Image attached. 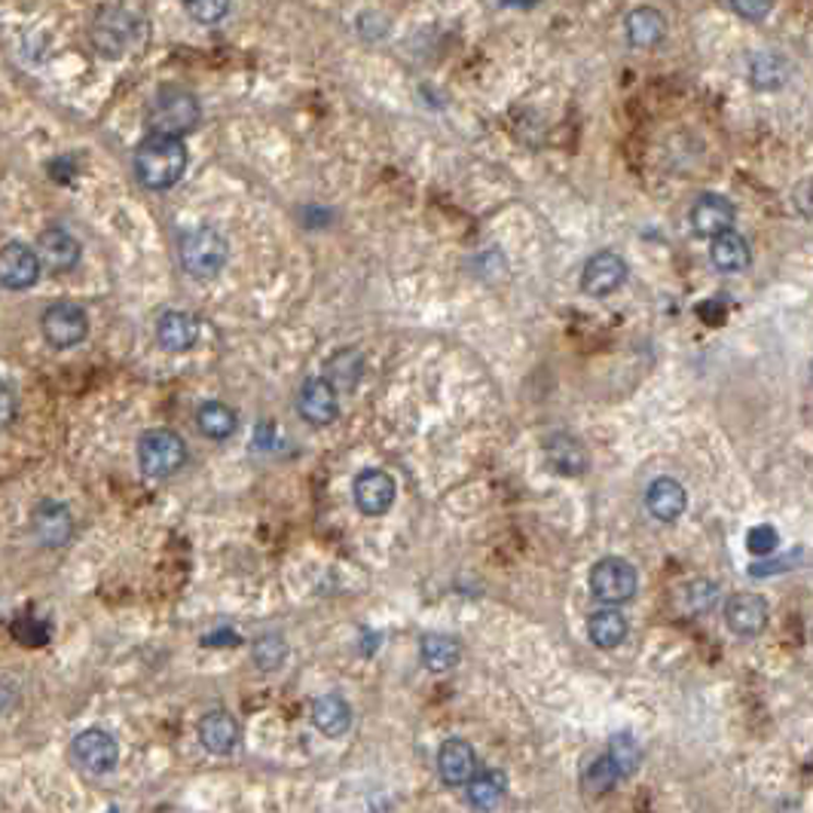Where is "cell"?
Returning <instances> with one entry per match:
<instances>
[{
    "mask_svg": "<svg viewBox=\"0 0 813 813\" xmlns=\"http://www.w3.org/2000/svg\"><path fill=\"white\" fill-rule=\"evenodd\" d=\"M236 643H242V639H239V633H236V630H227V627L217 630V633H208V636H202V645H208V648H217V645H220V648H230V645H236Z\"/></svg>",
    "mask_w": 813,
    "mask_h": 813,
    "instance_id": "41",
    "label": "cell"
},
{
    "mask_svg": "<svg viewBox=\"0 0 813 813\" xmlns=\"http://www.w3.org/2000/svg\"><path fill=\"white\" fill-rule=\"evenodd\" d=\"M196 426L208 441H227L239 429V419H236V410L227 407L224 400H205L196 410Z\"/></svg>",
    "mask_w": 813,
    "mask_h": 813,
    "instance_id": "26",
    "label": "cell"
},
{
    "mask_svg": "<svg viewBox=\"0 0 813 813\" xmlns=\"http://www.w3.org/2000/svg\"><path fill=\"white\" fill-rule=\"evenodd\" d=\"M34 538L47 548H64L74 536V514L59 499H44L32 511Z\"/></svg>",
    "mask_w": 813,
    "mask_h": 813,
    "instance_id": "12",
    "label": "cell"
},
{
    "mask_svg": "<svg viewBox=\"0 0 813 813\" xmlns=\"http://www.w3.org/2000/svg\"><path fill=\"white\" fill-rule=\"evenodd\" d=\"M144 34V22L139 13H132L123 3H108L95 13L93 22V47L98 56L105 59H123L129 49H135L141 44Z\"/></svg>",
    "mask_w": 813,
    "mask_h": 813,
    "instance_id": "3",
    "label": "cell"
},
{
    "mask_svg": "<svg viewBox=\"0 0 813 813\" xmlns=\"http://www.w3.org/2000/svg\"><path fill=\"white\" fill-rule=\"evenodd\" d=\"M627 261L614 251H597L590 261L584 263L582 273V291L587 297H609L624 282H627Z\"/></svg>",
    "mask_w": 813,
    "mask_h": 813,
    "instance_id": "13",
    "label": "cell"
},
{
    "mask_svg": "<svg viewBox=\"0 0 813 813\" xmlns=\"http://www.w3.org/2000/svg\"><path fill=\"white\" fill-rule=\"evenodd\" d=\"M737 220V205L721 193H701L691 202L689 224L694 236L701 239H716L721 232H731Z\"/></svg>",
    "mask_w": 813,
    "mask_h": 813,
    "instance_id": "9",
    "label": "cell"
},
{
    "mask_svg": "<svg viewBox=\"0 0 813 813\" xmlns=\"http://www.w3.org/2000/svg\"><path fill=\"white\" fill-rule=\"evenodd\" d=\"M728 630L737 636H758L767 627V602L758 594H737L725 606Z\"/></svg>",
    "mask_w": 813,
    "mask_h": 813,
    "instance_id": "18",
    "label": "cell"
},
{
    "mask_svg": "<svg viewBox=\"0 0 813 813\" xmlns=\"http://www.w3.org/2000/svg\"><path fill=\"white\" fill-rule=\"evenodd\" d=\"M777 545H780V536H777V529L774 526H752L750 536H746V548H750L755 557H770V553L777 551Z\"/></svg>",
    "mask_w": 813,
    "mask_h": 813,
    "instance_id": "36",
    "label": "cell"
},
{
    "mask_svg": "<svg viewBox=\"0 0 813 813\" xmlns=\"http://www.w3.org/2000/svg\"><path fill=\"white\" fill-rule=\"evenodd\" d=\"M49 624L47 621H40V618H34V614H22L13 621V636H16L19 643L25 645H47L49 643Z\"/></svg>",
    "mask_w": 813,
    "mask_h": 813,
    "instance_id": "34",
    "label": "cell"
},
{
    "mask_svg": "<svg viewBox=\"0 0 813 813\" xmlns=\"http://www.w3.org/2000/svg\"><path fill=\"white\" fill-rule=\"evenodd\" d=\"M731 10L746 22H762L774 10V0H731Z\"/></svg>",
    "mask_w": 813,
    "mask_h": 813,
    "instance_id": "37",
    "label": "cell"
},
{
    "mask_svg": "<svg viewBox=\"0 0 813 813\" xmlns=\"http://www.w3.org/2000/svg\"><path fill=\"white\" fill-rule=\"evenodd\" d=\"M606 755L612 758L614 770H618L621 777H633L636 767L643 765V750H639V743L630 734H614Z\"/></svg>",
    "mask_w": 813,
    "mask_h": 813,
    "instance_id": "33",
    "label": "cell"
},
{
    "mask_svg": "<svg viewBox=\"0 0 813 813\" xmlns=\"http://www.w3.org/2000/svg\"><path fill=\"white\" fill-rule=\"evenodd\" d=\"M200 339V324L196 319H190L187 312H178V309H169L159 315L156 322V343L159 349L166 352H190Z\"/></svg>",
    "mask_w": 813,
    "mask_h": 813,
    "instance_id": "19",
    "label": "cell"
},
{
    "mask_svg": "<svg viewBox=\"0 0 813 813\" xmlns=\"http://www.w3.org/2000/svg\"><path fill=\"white\" fill-rule=\"evenodd\" d=\"M505 777L495 774V770H487V774H475L468 780V801L475 804L477 811H495L505 798Z\"/></svg>",
    "mask_w": 813,
    "mask_h": 813,
    "instance_id": "30",
    "label": "cell"
},
{
    "mask_svg": "<svg viewBox=\"0 0 813 813\" xmlns=\"http://www.w3.org/2000/svg\"><path fill=\"white\" fill-rule=\"evenodd\" d=\"M297 414L303 416L309 426H315V429L331 426L339 416L337 388L327 383L324 376H309L307 383L300 385V392H297Z\"/></svg>",
    "mask_w": 813,
    "mask_h": 813,
    "instance_id": "14",
    "label": "cell"
},
{
    "mask_svg": "<svg viewBox=\"0 0 813 813\" xmlns=\"http://www.w3.org/2000/svg\"><path fill=\"white\" fill-rule=\"evenodd\" d=\"M312 725L324 737H343L352 728V706L346 704L343 694L327 691L322 697H315V704H312Z\"/></svg>",
    "mask_w": 813,
    "mask_h": 813,
    "instance_id": "22",
    "label": "cell"
},
{
    "mask_svg": "<svg viewBox=\"0 0 813 813\" xmlns=\"http://www.w3.org/2000/svg\"><path fill=\"white\" fill-rule=\"evenodd\" d=\"M19 704V685L10 679H0V713L13 709Z\"/></svg>",
    "mask_w": 813,
    "mask_h": 813,
    "instance_id": "42",
    "label": "cell"
},
{
    "mask_svg": "<svg viewBox=\"0 0 813 813\" xmlns=\"http://www.w3.org/2000/svg\"><path fill=\"white\" fill-rule=\"evenodd\" d=\"M242 740V728L232 713L227 709H212L200 719V743L212 755H230Z\"/></svg>",
    "mask_w": 813,
    "mask_h": 813,
    "instance_id": "16",
    "label": "cell"
},
{
    "mask_svg": "<svg viewBox=\"0 0 813 813\" xmlns=\"http://www.w3.org/2000/svg\"><path fill=\"white\" fill-rule=\"evenodd\" d=\"M187 462V444L178 431L151 429L139 441V465L147 477H169Z\"/></svg>",
    "mask_w": 813,
    "mask_h": 813,
    "instance_id": "5",
    "label": "cell"
},
{
    "mask_svg": "<svg viewBox=\"0 0 813 813\" xmlns=\"http://www.w3.org/2000/svg\"><path fill=\"white\" fill-rule=\"evenodd\" d=\"M361 376H364V355L358 349H339L324 364V380L337 392H352L361 383Z\"/></svg>",
    "mask_w": 813,
    "mask_h": 813,
    "instance_id": "25",
    "label": "cell"
},
{
    "mask_svg": "<svg viewBox=\"0 0 813 813\" xmlns=\"http://www.w3.org/2000/svg\"><path fill=\"white\" fill-rule=\"evenodd\" d=\"M178 258H181L187 276L208 282V278H217L224 273V266L230 261V246H227L224 232H217L215 227H193L181 236Z\"/></svg>",
    "mask_w": 813,
    "mask_h": 813,
    "instance_id": "4",
    "label": "cell"
},
{
    "mask_svg": "<svg viewBox=\"0 0 813 813\" xmlns=\"http://www.w3.org/2000/svg\"><path fill=\"white\" fill-rule=\"evenodd\" d=\"M40 254L25 242H7L0 248V285L10 291H28L40 278Z\"/></svg>",
    "mask_w": 813,
    "mask_h": 813,
    "instance_id": "11",
    "label": "cell"
},
{
    "mask_svg": "<svg viewBox=\"0 0 813 813\" xmlns=\"http://www.w3.org/2000/svg\"><path fill=\"white\" fill-rule=\"evenodd\" d=\"M71 755H74V762H77L86 774L101 777V774H110V770L117 767V762H120V746H117V740H113L108 731H101V728H86V731H80V734L74 737Z\"/></svg>",
    "mask_w": 813,
    "mask_h": 813,
    "instance_id": "8",
    "label": "cell"
},
{
    "mask_svg": "<svg viewBox=\"0 0 813 813\" xmlns=\"http://www.w3.org/2000/svg\"><path fill=\"white\" fill-rule=\"evenodd\" d=\"M545 459L551 465L557 475L563 477H578L587 471V450L578 438H572V434H563V431H557L551 434L548 441H545Z\"/></svg>",
    "mask_w": 813,
    "mask_h": 813,
    "instance_id": "20",
    "label": "cell"
},
{
    "mask_svg": "<svg viewBox=\"0 0 813 813\" xmlns=\"http://www.w3.org/2000/svg\"><path fill=\"white\" fill-rule=\"evenodd\" d=\"M187 13L200 25H217L230 13V0H187Z\"/></svg>",
    "mask_w": 813,
    "mask_h": 813,
    "instance_id": "35",
    "label": "cell"
},
{
    "mask_svg": "<svg viewBox=\"0 0 813 813\" xmlns=\"http://www.w3.org/2000/svg\"><path fill=\"white\" fill-rule=\"evenodd\" d=\"M636 584H639L636 569L630 566L627 560H621V557H602L590 569V590L606 606H621V602L633 599Z\"/></svg>",
    "mask_w": 813,
    "mask_h": 813,
    "instance_id": "7",
    "label": "cell"
},
{
    "mask_svg": "<svg viewBox=\"0 0 813 813\" xmlns=\"http://www.w3.org/2000/svg\"><path fill=\"white\" fill-rule=\"evenodd\" d=\"M202 120L200 98L184 86H163L144 108V125L151 135L184 139Z\"/></svg>",
    "mask_w": 813,
    "mask_h": 813,
    "instance_id": "2",
    "label": "cell"
},
{
    "mask_svg": "<svg viewBox=\"0 0 813 813\" xmlns=\"http://www.w3.org/2000/svg\"><path fill=\"white\" fill-rule=\"evenodd\" d=\"M37 254L40 263L52 270V273H68L80 263V242L74 232H68L64 227H47L37 239Z\"/></svg>",
    "mask_w": 813,
    "mask_h": 813,
    "instance_id": "15",
    "label": "cell"
},
{
    "mask_svg": "<svg viewBox=\"0 0 813 813\" xmlns=\"http://www.w3.org/2000/svg\"><path fill=\"white\" fill-rule=\"evenodd\" d=\"M750 83L762 93H777L789 83V62L777 52H758L750 62Z\"/></svg>",
    "mask_w": 813,
    "mask_h": 813,
    "instance_id": "27",
    "label": "cell"
},
{
    "mask_svg": "<svg viewBox=\"0 0 813 813\" xmlns=\"http://www.w3.org/2000/svg\"><path fill=\"white\" fill-rule=\"evenodd\" d=\"M187 147L181 139H163V135H147L135 151V175L139 184L163 193L171 190L184 178L187 171Z\"/></svg>",
    "mask_w": 813,
    "mask_h": 813,
    "instance_id": "1",
    "label": "cell"
},
{
    "mask_svg": "<svg viewBox=\"0 0 813 813\" xmlns=\"http://www.w3.org/2000/svg\"><path fill=\"white\" fill-rule=\"evenodd\" d=\"M438 774L446 786H468V780L477 774V752L471 750L468 740H446L438 750Z\"/></svg>",
    "mask_w": 813,
    "mask_h": 813,
    "instance_id": "17",
    "label": "cell"
},
{
    "mask_svg": "<svg viewBox=\"0 0 813 813\" xmlns=\"http://www.w3.org/2000/svg\"><path fill=\"white\" fill-rule=\"evenodd\" d=\"M251 658H254V663H258L261 670L273 673V670H278V667L285 663V658H288V643H285L278 633H263V636H258L254 645H251Z\"/></svg>",
    "mask_w": 813,
    "mask_h": 813,
    "instance_id": "32",
    "label": "cell"
},
{
    "mask_svg": "<svg viewBox=\"0 0 813 813\" xmlns=\"http://www.w3.org/2000/svg\"><path fill=\"white\" fill-rule=\"evenodd\" d=\"M709 261L719 273H743L752 263L750 242L740 232H721L709 246Z\"/></svg>",
    "mask_w": 813,
    "mask_h": 813,
    "instance_id": "23",
    "label": "cell"
},
{
    "mask_svg": "<svg viewBox=\"0 0 813 813\" xmlns=\"http://www.w3.org/2000/svg\"><path fill=\"white\" fill-rule=\"evenodd\" d=\"M352 495L355 507L364 517H383L385 511L395 505L398 487H395V477L383 471V468H364L352 480Z\"/></svg>",
    "mask_w": 813,
    "mask_h": 813,
    "instance_id": "10",
    "label": "cell"
},
{
    "mask_svg": "<svg viewBox=\"0 0 813 813\" xmlns=\"http://www.w3.org/2000/svg\"><path fill=\"white\" fill-rule=\"evenodd\" d=\"M618 780H621V774L614 770L612 758H609L606 752L597 755V758L582 770V786L587 796H606Z\"/></svg>",
    "mask_w": 813,
    "mask_h": 813,
    "instance_id": "31",
    "label": "cell"
},
{
    "mask_svg": "<svg viewBox=\"0 0 813 813\" xmlns=\"http://www.w3.org/2000/svg\"><path fill=\"white\" fill-rule=\"evenodd\" d=\"M645 505H648V511H651L658 521L670 523L685 514L689 495H685V487H682L679 480H673V477H658V480L648 487V492H645Z\"/></svg>",
    "mask_w": 813,
    "mask_h": 813,
    "instance_id": "21",
    "label": "cell"
},
{
    "mask_svg": "<svg viewBox=\"0 0 813 813\" xmlns=\"http://www.w3.org/2000/svg\"><path fill=\"white\" fill-rule=\"evenodd\" d=\"M627 618L618 612V609H602V612L590 614L587 621V633H590V643L599 645V648H614L627 639Z\"/></svg>",
    "mask_w": 813,
    "mask_h": 813,
    "instance_id": "28",
    "label": "cell"
},
{
    "mask_svg": "<svg viewBox=\"0 0 813 813\" xmlns=\"http://www.w3.org/2000/svg\"><path fill=\"white\" fill-rule=\"evenodd\" d=\"M663 37H667V19H663L658 7H636L627 16L630 47H658Z\"/></svg>",
    "mask_w": 813,
    "mask_h": 813,
    "instance_id": "24",
    "label": "cell"
},
{
    "mask_svg": "<svg viewBox=\"0 0 813 813\" xmlns=\"http://www.w3.org/2000/svg\"><path fill=\"white\" fill-rule=\"evenodd\" d=\"M422 660H426V667L434 670V673H444V670H453L462 658V648L459 643L453 639V636H446V633H429V636H422Z\"/></svg>",
    "mask_w": 813,
    "mask_h": 813,
    "instance_id": "29",
    "label": "cell"
},
{
    "mask_svg": "<svg viewBox=\"0 0 813 813\" xmlns=\"http://www.w3.org/2000/svg\"><path fill=\"white\" fill-rule=\"evenodd\" d=\"M13 419H16V395L0 380V429H7Z\"/></svg>",
    "mask_w": 813,
    "mask_h": 813,
    "instance_id": "39",
    "label": "cell"
},
{
    "mask_svg": "<svg viewBox=\"0 0 813 813\" xmlns=\"http://www.w3.org/2000/svg\"><path fill=\"white\" fill-rule=\"evenodd\" d=\"M716 594H719V587L713 582H694L689 587V606L694 612H706L713 606Z\"/></svg>",
    "mask_w": 813,
    "mask_h": 813,
    "instance_id": "38",
    "label": "cell"
},
{
    "mask_svg": "<svg viewBox=\"0 0 813 813\" xmlns=\"http://www.w3.org/2000/svg\"><path fill=\"white\" fill-rule=\"evenodd\" d=\"M40 331H44V339H47L52 349H74V346H80L83 339L89 337V315L77 303L59 300V303L44 309Z\"/></svg>",
    "mask_w": 813,
    "mask_h": 813,
    "instance_id": "6",
    "label": "cell"
},
{
    "mask_svg": "<svg viewBox=\"0 0 813 813\" xmlns=\"http://www.w3.org/2000/svg\"><path fill=\"white\" fill-rule=\"evenodd\" d=\"M792 202H796V208L801 215L813 217V178H808V181H801V184L796 187Z\"/></svg>",
    "mask_w": 813,
    "mask_h": 813,
    "instance_id": "40",
    "label": "cell"
}]
</instances>
